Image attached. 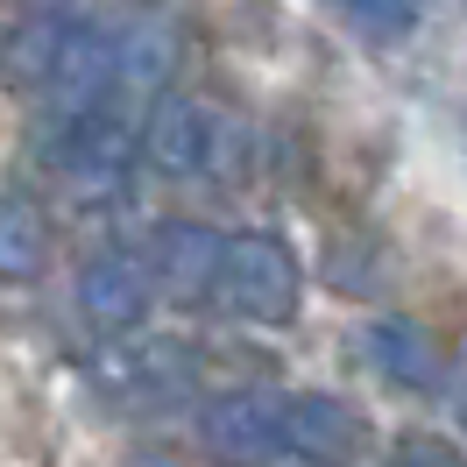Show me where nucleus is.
Listing matches in <instances>:
<instances>
[{"label": "nucleus", "mask_w": 467, "mask_h": 467, "mask_svg": "<svg viewBox=\"0 0 467 467\" xmlns=\"http://www.w3.org/2000/svg\"><path fill=\"white\" fill-rule=\"evenodd\" d=\"M297 255L284 234L248 227V234H220V269H213V305L234 312L248 326H291L297 319Z\"/></svg>", "instance_id": "1"}, {"label": "nucleus", "mask_w": 467, "mask_h": 467, "mask_svg": "<svg viewBox=\"0 0 467 467\" xmlns=\"http://www.w3.org/2000/svg\"><path fill=\"white\" fill-rule=\"evenodd\" d=\"M142 149L163 177H199L220 163L227 120L213 114L205 99H192V92H156V107L142 114Z\"/></svg>", "instance_id": "2"}, {"label": "nucleus", "mask_w": 467, "mask_h": 467, "mask_svg": "<svg viewBox=\"0 0 467 467\" xmlns=\"http://www.w3.org/2000/svg\"><path fill=\"white\" fill-rule=\"evenodd\" d=\"M276 453H297L305 467H348L361 453V410L326 389L276 397Z\"/></svg>", "instance_id": "3"}, {"label": "nucleus", "mask_w": 467, "mask_h": 467, "mask_svg": "<svg viewBox=\"0 0 467 467\" xmlns=\"http://www.w3.org/2000/svg\"><path fill=\"white\" fill-rule=\"evenodd\" d=\"M199 439L213 461L227 467H263L276 461V397L269 389H234L199 410Z\"/></svg>", "instance_id": "4"}, {"label": "nucleus", "mask_w": 467, "mask_h": 467, "mask_svg": "<svg viewBox=\"0 0 467 467\" xmlns=\"http://www.w3.org/2000/svg\"><path fill=\"white\" fill-rule=\"evenodd\" d=\"M156 297V276H149V255H128V248H107L92 255L86 276H78V305L99 333H135Z\"/></svg>", "instance_id": "5"}, {"label": "nucleus", "mask_w": 467, "mask_h": 467, "mask_svg": "<svg viewBox=\"0 0 467 467\" xmlns=\"http://www.w3.org/2000/svg\"><path fill=\"white\" fill-rule=\"evenodd\" d=\"M213 269H220V234L199 227V220H171L156 234V248H149V276L171 297H184V305L213 297Z\"/></svg>", "instance_id": "6"}, {"label": "nucleus", "mask_w": 467, "mask_h": 467, "mask_svg": "<svg viewBox=\"0 0 467 467\" xmlns=\"http://www.w3.org/2000/svg\"><path fill=\"white\" fill-rule=\"evenodd\" d=\"M50 263V220L29 192H0V284H36Z\"/></svg>", "instance_id": "7"}, {"label": "nucleus", "mask_w": 467, "mask_h": 467, "mask_svg": "<svg viewBox=\"0 0 467 467\" xmlns=\"http://www.w3.org/2000/svg\"><path fill=\"white\" fill-rule=\"evenodd\" d=\"M368 361H376L389 382H404V389H432L439 382V348H432V333L425 326H410V319H376L368 326Z\"/></svg>", "instance_id": "8"}, {"label": "nucleus", "mask_w": 467, "mask_h": 467, "mask_svg": "<svg viewBox=\"0 0 467 467\" xmlns=\"http://www.w3.org/2000/svg\"><path fill=\"white\" fill-rule=\"evenodd\" d=\"M348 29L361 36H382V43H397V36L418 29V0H326Z\"/></svg>", "instance_id": "9"}, {"label": "nucleus", "mask_w": 467, "mask_h": 467, "mask_svg": "<svg viewBox=\"0 0 467 467\" xmlns=\"http://www.w3.org/2000/svg\"><path fill=\"white\" fill-rule=\"evenodd\" d=\"M135 467H184V461H163V453H149V461H135Z\"/></svg>", "instance_id": "10"}]
</instances>
